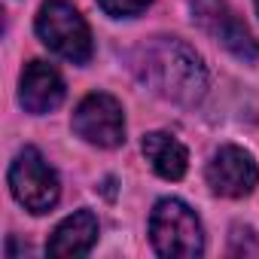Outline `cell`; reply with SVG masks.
Here are the masks:
<instances>
[{
  "mask_svg": "<svg viewBox=\"0 0 259 259\" xmlns=\"http://www.w3.org/2000/svg\"><path fill=\"white\" fill-rule=\"evenodd\" d=\"M138 76L162 98L177 104H195L207 89V70L201 58L180 40L156 37L138 52Z\"/></svg>",
  "mask_w": 259,
  "mask_h": 259,
  "instance_id": "6da1fadb",
  "label": "cell"
},
{
  "mask_svg": "<svg viewBox=\"0 0 259 259\" xmlns=\"http://www.w3.org/2000/svg\"><path fill=\"white\" fill-rule=\"evenodd\" d=\"M150 238L159 256L171 259H189L201 256L204 250V232L195 217V210L177 198H162L150 217Z\"/></svg>",
  "mask_w": 259,
  "mask_h": 259,
  "instance_id": "7a4b0ae2",
  "label": "cell"
},
{
  "mask_svg": "<svg viewBox=\"0 0 259 259\" xmlns=\"http://www.w3.org/2000/svg\"><path fill=\"white\" fill-rule=\"evenodd\" d=\"M37 34L40 40L61 58L73 64H85L92 58V34L79 10L64 0H46L37 13Z\"/></svg>",
  "mask_w": 259,
  "mask_h": 259,
  "instance_id": "3957f363",
  "label": "cell"
},
{
  "mask_svg": "<svg viewBox=\"0 0 259 259\" xmlns=\"http://www.w3.org/2000/svg\"><path fill=\"white\" fill-rule=\"evenodd\" d=\"M10 189L16 195V201L31 210V213H46L55 207L58 201V174L52 171V165L40 156V150L25 147L16 162L10 165Z\"/></svg>",
  "mask_w": 259,
  "mask_h": 259,
  "instance_id": "277c9868",
  "label": "cell"
},
{
  "mask_svg": "<svg viewBox=\"0 0 259 259\" xmlns=\"http://www.w3.org/2000/svg\"><path fill=\"white\" fill-rule=\"evenodd\" d=\"M73 132L92 147H104V150L119 147L125 141L122 104L113 95H104V92L85 95L79 101L76 113H73Z\"/></svg>",
  "mask_w": 259,
  "mask_h": 259,
  "instance_id": "5b68a950",
  "label": "cell"
},
{
  "mask_svg": "<svg viewBox=\"0 0 259 259\" xmlns=\"http://www.w3.org/2000/svg\"><path fill=\"white\" fill-rule=\"evenodd\" d=\"M189 10L195 16V22L217 37L232 55H238L241 61H256L259 58V46L253 40V34L247 31V25L229 10L226 0H189Z\"/></svg>",
  "mask_w": 259,
  "mask_h": 259,
  "instance_id": "8992f818",
  "label": "cell"
},
{
  "mask_svg": "<svg viewBox=\"0 0 259 259\" xmlns=\"http://www.w3.org/2000/svg\"><path fill=\"white\" fill-rule=\"evenodd\" d=\"M256 180H259L256 162L241 147H223V150H217L213 159H210V165H207V186L217 195H226V198H244V195H250L256 189Z\"/></svg>",
  "mask_w": 259,
  "mask_h": 259,
  "instance_id": "52a82bcc",
  "label": "cell"
},
{
  "mask_svg": "<svg viewBox=\"0 0 259 259\" xmlns=\"http://www.w3.org/2000/svg\"><path fill=\"white\" fill-rule=\"evenodd\" d=\"M19 101L28 113H49L64 101V79L46 61H31L19 79Z\"/></svg>",
  "mask_w": 259,
  "mask_h": 259,
  "instance_id": "ba28073f",
  "label": "cell"
},
{
  "mask_svg": "<svg viewBox=\"0 0 259 259\" xmlns=\"http://www.w3.org/2000/svg\"><path fill=\"white\" fill-rule=\"evenodd\" d=\"M98 241V220L92 210H76L67 220H61L46 244V253L55 259L67 256H85Z\"/></svg>",
  "mask_w": 259,
  "mask_h": 259,
  "instance_id": "9c48e42d",
  "label": "cell"
},
{
  "mask_svg": "<svg viewBox=\"0 0 259 259\" xmlns=\"http://www.w3.org/2000/svg\"><path fill=\"white\" fill-rule=\"evenodd\" d=\"M144 156L150 159L153 171L165 180H183V174L189 168L186 147L177 138L165 135V132H153V135L144 138Z\"/></svg>",
  "mask_w": 259,
  "mask_h": 259,
  "instance_id": "30bf717a",
  "label": "cell"
},
{
  "mask_svg": "<svg viewBox=\"0 0 259 259\" xmlns=\"http://www.w3.org/2000/svg\"><path fill=\"white\" fill-rule=\"evenodd\" d=\"M101 10L107 16H116V19H132V16H141L147 7H150V0H98Z\"/></svg>",
  "mask_w": 259,
  "mask_h": 259,
  "instance_id": "8fae6325",
  "label": "cell"
},
{
  "mask_svg": "<svg viewBox=\"0 0 259 259\" xmlns=\"http://www.w3.org/2000/svg\"><path fill=\"white\" fill-rule=\"evenodd\" d=\"M256 10H259V0H256Z\"/></svg>",
  "mask_w": 259,
  "mask_h": 259,
  "instance_id": "7c38bea8",
  "label": "cell"
}]
</instances>
